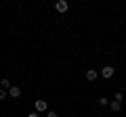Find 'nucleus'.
<instances>
[{"label":"nucleus","mask_w":126,"mask_h":117,"mask_svg":"<svg viewBox=\"0 0 126 117\" xmlns=\"http://www.w3.org/2000/svg\"><path fill=\"white\" fill-rule=\"evenodd\" d=\"M55 6H57V11H59V13H65V11L69 9V4H67V2H65V0H59V2H57V4H55Z\"/></svg>","instance_id":"obj_1"},{"label":"nucleus","mask_w":126,"mask_h":117,"mask_svg":"<svg viewBox=\"0 0 126 117\" xmlns=\"http://www.w3.org/2000/svg\"><path fill=\"white\" fill-rule=\"evenodd\" d=\"M4 96H6V92H4V90H0V100L4 98Z\"/></svg>","instance_id":"obj_9"},{"label":"nucleus","mask_w":126,"mask_h":117,"mask_svg":"<svg viewBox=\"0 0 126 117\" xmlns=\"http://www.w3.org/2000/svg\"><path fill=\"white\" fill-rule=\"evenodd\" d=\"M9 94H11V98H17V96L21 94V88H19V86H11V88H9Z\"/></svg>","instance_id":"obj_2"},{"label":"nucleus","mask_w":126,"mask_h":117,"mask_svg":"<svg viewBox=\"0 0 126 117\" xmlns=\"http://www.w3.org/2000/svg\"><path fill=\"white\" fill-rule=\"evenodd\" d=\"M86 80L94 82V80H97V71H94V69H88V71H86Z\"/></svg>","instance_id":"obj_4"},{"label":"nucleus","mask_w":126,"mask_h":117,"mask_svg":"<svg viewBox=\"0 0 126 117\" xmlns=\"http://www.w3.org/2000/svg\"><path fill=\"white\" fill-rule=\"evenodd\" d=\"M111 111H120V103H118V100L111 103Z\"/></svg>","instance_id":"obj_7"},{"label":"nucleus","mask_w":126,"mask_h":117,"mask_svg":"<svg viewBox=\"0 0 126 117\" xmlns=\"http://www.w3.org/2000/svg\"><path fill=\"white\" fill-rule=\"evenodd\" d=\"M46 117H59V115H57L55 111H48V115H46Z\"/></svg>","instance_id":"obj_8"},{"label":"nucleus","mask_w":126,"mask_h":117,"mask_svg":"<svg viewBox=\"0 0 126 117\" xmlns=\"http://www.w3.org/2000/svg\"><path fill=\"white\" fill-rule=\"evenodd\" d=\"M101 75H103V77H107V80H109V77L113 75V67H109V65H107V67H103V69H101Z\"/></svg>","instance_id":"obj_3"},{"label":"nucleus","mask_w":126,"mask_h":117,"mask_svg":"<svg viewBox=\"0 0 126 117\" xmlns=\"http://www.w3.org/2000/svg\"><path fill=\"white\" fill-rule=\"evenodd\" d=\"M36 111H46V100H36Z\"/></svg>","instance_id":"obj_5"},{"label":"nucleus","mask_w":126,"mask_h":117,"mask_svg":"<svg viewBox=\"0 0 126 117\" xmlns=\"http://www.w3.org/2000/svg\"><path fill=\"white\" fill-rule=\"evenodd\" d=\"M0 84H2V88H11V86H13V84H11V80H6V77L0 82Z\"/></svg>","instance_id":"obj_6"},{"label":"nucleus","mask_w":126,"mask_h":117,"mask_svg":"<svg viewBox=\"0 0 126 117\" xmlns=\"http://www.w3.org/2000/svg\"><path fill=\"white\" fill-rule=\"evenodd\" d=\"M27 117H38V113H30V115H27Z\"/></svg>","instance_id":"obj_10"}]
</instances>
